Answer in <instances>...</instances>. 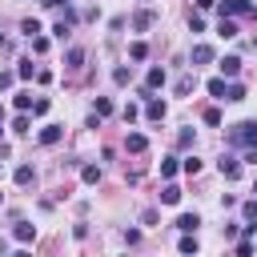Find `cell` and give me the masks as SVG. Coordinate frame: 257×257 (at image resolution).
<instances>
[{
  "label": "cell",
  "instance_id": "cell-1",
  "mask_svg": "<svg viewBox=\"0 0 257 257\" xmlns=\"http://www.w3.org/2000/svg\"><path fill=\"white\" fill-rule=\"evenodd\" d=\"M229 145H257V120H241L229 128Z\"/></svg>",
  "mask_w": 257,
  "mask_h": 257
},
{
  "label": "cell",
  "instance_id": "cell-2",
  "mask_svg": "<svg viewBox=\"0 0 257 257\" xmlns=\"http://www.w3.org/2000/svg\"><path fill=\"white\" fill-rule=\"evenodd\" d=\"M221 16H257V4H249V0H225Z\"/></svg>",
  "mask_w": 257,
  "mask_h": 257
},
{
  "label": "cell",
  "instance_id": "cell-3",
  "mask_svg": "<svg viewBox=\"0 0 257 257\" xmlns=\"http://www.w3.org/2000/svg\"><path fill=\"white\" fill-rule=\"evenodd\" d=\"M217 169H221V177H229V181H237V177H241V161H237V157H221V161H217Z\"/></svg>",
  "mask_w": 257,
  "mask_h": 257
},
{
  "label": "cell",
  "instance_id": "cell-4",
  "mask_svg": "<svg viewBox=\"0 0 257 257\" xmlns=\"http://www.w3.org/2000/svg\"><path fill=\"white\" fill-rule=\"evenodd\" d=\"M217 68H221V76H237V72H241V60H237V56H221Z\"/></svg>",
  "mask_w": 257,
  "mask_h": 257
},
{
  "label": "cell",
  "instance_id": "cell-5",
  "mask_svg": "<svg viewBox=\"0 0 257 257\" xmlns=\"http://www.w3.org/2000/svg\"><path fill=\"white\" fill-rule=\"evenodd\" d=\"M60 137H64V128H60V124H44V128H40V145H56Z\"/></svg>",
  "mask_w": 257,
  "mask_h": 257
},
{
  "label": "cell",
  "instance_id": "cell-6",
  "mask_svg": "<svg viewBox=\"0 0 257 257\" xmlns=\"http://www.w3.org/2000/svg\"><path fill=\"white\" fill-rule=\"evenodd\" d=\"M197 225H201L197 213H181V217H177V229H181V233H197Z\"/></svg>",
  "mask_w": 257,
  "mask_h": 257
},
{
  "label": "cell",
  "instance_id": "cell-7",
  "mask_svg": "<svg viewBox=\"0 0 257 257\" xmlns=\"http://www.w3.org/2000/svg\"><path fill=\"white\" fill-rule=\"evenodd\" d=\"M165 84V68H149V76H145V92H153V88H161Z\"/></svg>",
  "mask_w": 257,
  "mask_h": 257
},
{
  "label": "cell",
  "instance_id": "cell-8",
  "mask_svg": "<svg viewBox=\"0 0 257 257\" xmlns=\"http://www.w3.org/2000/svg\"><path fill=\"white\" fill-rule=\"evenodd\" d=\"M217 36H225V40H233V36H237V20H229V16H221V24H217Z\"/></svg>",
  "mask_w": 257,
  "mask_h": 257
},
{
  "label": "cell",
  "instance_id": "cell-9",
  "mask_svg": "<svg viewBox=\"0 0 257 257\" xmlns=\"http://www.w3.org/2000/svg\"><path fill=\"white\" fill-rule=\"evenodd\" d=\"M12 233H16V241H20V245H28V241L36 237V225H24V221H20V225H16Z\"/></svg>",
  "mask_w": 257,
  "mask_h": 257
},
{
  "label": "cell",
  "instance_id": "cell-10",
  "mask_svg": "<svg viewBox=\"0 0 257 257\" xmlns=\"http://www.w3.org/2000/svg\"><path fill=\"white\" fill-rule=\"evenodd\" d=\"M209 60H213V48L209 44H197L193 48V64H209Z\"/></svg>",
  "mask_w": 257,
  "mask_h": 257
},
{
  "label": "cell",
  "instance_id": "cell-11",
  "mask_svg": "<svg viewBox=\"0 0 257 257\" xmlns=\"http://www.w3.org/2000/svg\"><path fill=\"white\" fill-rule=\"evenodd\" d=\"M145 116H149V120H161V116H165V100H149V104H145Z\"/></svg>",
  "mask_w": 257,
  "mask_h": 257
},
{
  "label": "cell",
  "instance_id": "cell-12",
  "mask_svg": "<svg viewBox=\"0 0 257 257\" xmlns=\"http://www.w3.org/2000/svg\"><path fill=\"white\" fill-rule=\"evenodd\" d=\"M124 145H128V153H145V145H149V141H145V133H128V141H124Z\"/></svg>",
  "mask_w": 257,
  "mask_h": 257
},
{
  "label": "cell",
  "instance_id": "cell-13",
  "mask_svg": "<svg viewBox=\"0 0 257 257\" xmlns=\"http://www.w3.org/2000/svg\"><path fill=\"white\" fill-rule=\"evenodd\" d=\"M32 181H36V169L32 165H20L16 169V185H32Z\"/></svg>",
  "mask_w": 257,
  "mask_h": 257
},
{
  "label": "cell",
  "instance_id": "cell-14",
  "mask_svg": "<svg viewBox=\"0 0 257 257\" xmlns=\"http://www.w3.org/2000/svg\"><path fill=\"white\" fill-rule=\"evenodd\" d=\"M161 201H165V205H177V201H181V189H177V185H165V189H161Z\"/></svg>",
  "mask_w": 257,
  "mask_h": 257
},
{
  "label": "cell",
  "instance_id": "cell-15",
  "mask_svg": "<svg viewBox=\"0 0 257 257\" xmlns=\"http://www.w3.org/2000/svg\"><path fill=\"white\" fill-rule=\"evenodd\" d=\"M209 92H213L217 100H225V76H213V80H209Z\"/></svg>",
  "mask_w": 257,
  "mask_h": 257
},
{
  "label": "cell",
  "instance_id": "cell-16",
  "mask_svg": "<svg viewBox=\"0 0 257 257\" xmlns=\"http://www.w3.org/2000/svg\"><path fill=\"white\" fill-rule=\"evenodd\" d=\"M193 84H197L193 76H181V80H177V96H189V92H193Z\"/></svg>",
  "mask_w": 257,
  "mask_h": 257
},
{
  "label": "cell",
  "instance_id": "cell-17",
  "mask_svg": "<svg viewBox=\"0 0 257 257\" xmlns=\"http://www.w3.org/2000/svg\"><path fill=\"white\" fill-rule=\"evenodd\" d=\"M161 177H177V157H165L161 161Z\"/></svg>",
  "mask_w": 257,
  "mask_h": 257
},
{
  "label": "cell",
  "instance_id": "cell-18",
  "mask_svg": "<svg viewBox=\"0 0 257 257\" xmlns=\"http://www.w3.org/2000/svg\"><path fill=\"white\" fill-rule=\"evenodd\" d=\"M80 177H84L88 185H96V181H100V169H96V165H84V169H80Z\"/></svg>",
  "mask_w": 257,
  "mask_h": 257
},
{
  "label": "cell",
  "instance_id": "cell-19",
  "mask_svg": "<svg viewBox=\"0 0 257 257\" xmlns=\"http://www.w3.org/2000/svg\"><path fill=\"white\" fill-rule=\"evenodd\" d=\"M149 24H153V12H137L133 16V28H149Z\"/></svg>",
  "mask_w": 257,
  "mask_h": 257
},
{
  "label": "cell",
  "instance_id": "cell-20",
  "mask_svg": "<svg viewBox=\"0 0 257 257\" xmlns=\"http://www.w3.org/2000/svg\"><path fill=\"white\" fill-rule=\"evenodd\" d=\"M20 32H24V36H40V24H36V20H32V16H28V20H24V24H20Z\"/></svg>",
  "mask_w": 257,
  "mask_h": 257
},
{
  "label": "cell",
  "instance_id": "cell-21",
  "mask_svg": "<svg viewBox=\"0 0 257 257\" xmlns=\"http://www.w3.org/2000/svg\"><path fill=\"white\" fill-rule=\"evenodd\" d=\"M225 100H245V88H241V84H229V88H225Z\"/></svg>",
  "mask_w": 257,
  "mask_h": 257
},
{
  "label": "cell",
  "instance_id": "cell-22",
  "mask_svg": "<svg viewBox=\"0 0 257 257\" xmlns=\"http://www.w3.org/2000/svg\"><path fill=\"white\" fill-rule=\"evenodd\" d=\"M112 112V100L108 96H96V116H108Z\"/></svg>",
  "mask_w": 257,
  "mask_h": 257
},
{
  "label": "cell",
  "instance_id": "cell-23",
  "mask_svg": "<svg viewBox=\"0 0 257 257\" xmlns=\"http://www.w3.org/2000/svg\"><path fill=\"white\" fill-rule=\"evenodd\" d=\"M181 169H185L189 177H197V173H201V161H197V157H185V165H181Z\"/></svg>",
  "mask_w": 257,
  "mask_h": 257
},
{
  "label": "cell",
  "instance_id": "cell-24",
  "mask_svg": "<svg viewBox=\"0 0 257 257\" xmlns=\"http://www.w3.org/2000/svg\"><path fill=\"white\" fill-rule=\"evenodd\" d=\"M181 253H197V237H193V233L181 237Z\"/></svg>",
  "mask_w": 257,
  "mask_h": 257
},
{
  "label": "cell",
  "instance_id": "cell-25",
  "mask_svg": "<svg viewBox=\"0 0 257 257\" xmlns=\"http://www.w3.org/2000/svg\"><path fill=\"white\" fill-rule=\"evenodd\" d=\"M128 56H133V60H145V56H149V48H145V44H141V40H137V44H133V48H128Z\"/></svg>",
  "mask_w": 257,
  "mask_h": 257
},
{
  "label": "cell",
  "instance_id": "cell-26",
  "mask_svg": "<svg viewBox=\"0 0 257 257\" xmlns=\"http://www.w3.org/2000/svg\"><path fill=\"white\" fill-rule=\"evenodd\" d=\"M32 112L44 116V112H48V96H36V100H32Z\"/></svg>",
  "mask_w": 257,
  "mask_h": 257
},
{
  "label": "cell",
  "instance_id": "cell-27",
  "mask_svg": "<svg viewBox=\"0 0 257 257\" xmlns=\"http://www.w3.org/2000/svg\"><path fill=\"white\" fill-rule=\"evenodd\" d=\"M32 72H36V68H32V60H20V68H16V76H24V80H28Z\"/></svg>",
  "mask_w": 257,
  "mask_h": 257
},
{
  "label": "cell",
  "instance_id": "cell-28",
  "mask_svg": "<svg viewBox=\"0 0 257 257\" xmlns=\"http://www.w3.org/2000/svg\"><path fill=\"white\" fill-rule=\"evenodd\" d=\"M177 145H181V149H189V145H193V128H181V137H177Z\"/></svg>",
  "mask_w": 257,
  "mask_h": 257
},
{
  "label": "cell",
  "instance_id": "cell-29",
  "mask_svg": "<svg viewBox=\"0 0 257 257\" xmlns=\"http://www.w3.org/2000/svg\"><path fill=\"white\" fill-rule=\"evenodd\" d=\"M32 52H48V40L44 36H32Z\"/></svg>",
  "mask_w": 257,
  "mask_h": 257
},
{
  "label": "cell",
  "instance_id": "cell-30",
  "mask_svg": "<svg viewBox=\"0 0 257 257\" xmlns=\"http://www.w3.org/2000/svg\"><path fill=\"white\" fill-rule=\"evenodd\" d=\"M128 76H133L128 68H116V72H112V80H116V84H128Z\"/></svg>",
  "mask_w": 257,
  "mask_h": 257
},
{
  "label": "cell",
  "instance_id": "cell-31",
  "mask_svg": "<svg viewBox=\"0 0 257 257\" xmlns=\"http://www.w3.org/2000/svg\"><path fill=\"white\" fill-rule=\"evenodd\" d=\"M16 108H20V112H24V108H32V96H28V92H20V96H16Z\"/></svg>",
  "mask_w": 257,
  "mask_h": 257
},
{
  "label": "cell",
  "instance_id": "cell-32",
  "mask_svg": "<svg viewBox=\"0 0 257 257\" xmlns=\"http://www.w3.org/2000/svg\"><path fill=\"white\" fill-rule=\"evenodd\" d=\"M205 124H221V112L217 108H205Z\"/></svg>",
  "mask_w": 257,
  "mask_h": 257
},
{
  "label": "cell",
  "instance_id": "cell-33",
  "mask_svg": "<svg viewBox=\"0 0 257 257\" xmlns=\"http://www.w3.org/2000/svg\"><path fill=\"white\" fill-rule=\"evenodd\" d=\"M12 133H28V116H16L12 120Z\"/></svg>",
  "mask_w": 257,
  "mask_h": 257
},
{
  "label": "cell",
  "instance_id": "cell-34",
  "mask_svg": "<svg viewBox=\"0 0 257 257\" xmlns=\"http://www.w3.org/2000/svg\"><path fill=\"white\" fill-rule=\"evenodd\" d=\"M12 84V72H0V88H8Z\"/></svg>",
  "mask_w": 257,
  "mask_h": 257
},
{
  "label": "cell",
  "instance_id": "cell-35",
  "mask_svg": "<svg viewBox=\"0 0 257 257\" xmlns=\"http://www.w3.org/2000/svg\"><path fill=\"white\" fill-rule=\"evenodd\" d=\"M213 4H217V0H197V8H201V12H209Z\"/></svg>",
  "mask_w": 257,
  "mask_h": 257
},
{
  "label": "cell",
  "instance_id": "cell-36",
  "mask_svg": "<svg viewBox=\"0 0 257 257\" xmlns=\"http://www.w3.org/2000/svg\"><path fill=\"white\" fill-rule=\"evenodd\" d=\"M0 120H4V108H0Z\"/></svg>",
  "mask_w": 257,
  "mask_h": 257
}]
</instances>
